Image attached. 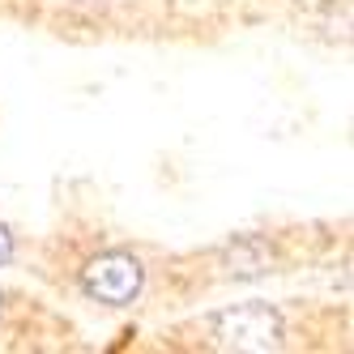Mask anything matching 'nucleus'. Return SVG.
<instances>
[{
  "instance_id": "f03ea898",
  "label": "nucleus",
  "mask_w": 354,
  "mask_h": 354,
  "mask_svg": "<svg viewBox=\"0 0 354 354\" xmlns=\"http://www.w3.org/2000/svg\"><path fill=\"white\" fill-rule=\"evenodd\" d=\"M141 286H145V265L133 252H98L82 269V290L94 303H107V308L133 303L141 295Z\"/></svg>"
},
{
  "instance_id": "f257e3e1",
  "label": "nucleus",
  "mask_w": 354,
  "mask_h": 354,
  "mask_svg": "<svg viewBox=\"0 0 354 354\" xmlns=\"http://www.w3.org/2000/svg\"><path fill=\"white\" fill-rule=\"evenodd\" d=\"M209 342L218 350H277L282 346V316L269 303H239L209 320Z\"/></svg>"
},
{
  "instance_id": "7ed1b4c3",
  "label": "nucleus",
  "mask_w": 354,
  "mask_h": 354,
  "mask_svg": "<svg viewBox=\"0 0 354 354\" xmlns=\"http://www.w3.org/2000/svg\"><path fill=\"white\" fill-rule=\"evenodd\" d=\"M13 261V235H9V226H0V265H9Z\"/></svg>"
}]
</instances>
